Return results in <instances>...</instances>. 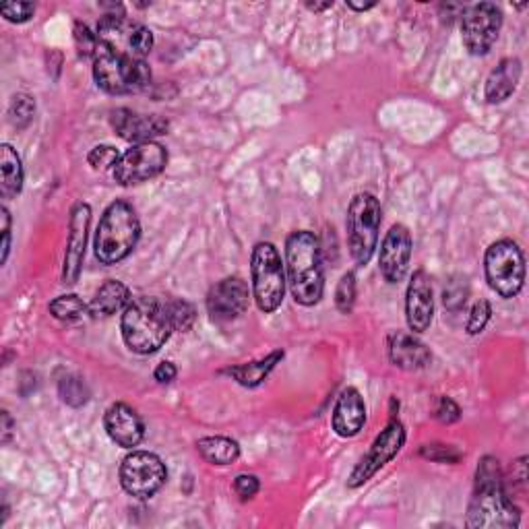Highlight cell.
I'll return each instance as SVG.
<instances>
[{
	"label": "cell",
	"instance_id": "d4e9b609",
	"mask_svg": "<svg viewBox=\"0 0 529 529\" xmlns=\"http://www.w3.org/2000/svg\"><path fill=\"white\" fill-rule=\"evenodd\" d=\"M23 164L19 153L9 145H0V195L3 199H15L23 191Z\"/></svg>",
	"mask_w": 529,
	"mask_h": 529
},
{
	"label": "cell",
	"instance_id": "ab89813d",
	"mask_svg": "<svg viewBox=\"0 0 529 529\" xmlns=\"http://www.w3.org/2000/svg\"><path fill=\"white\" fill-rule=\"evenodd\" d=\"M176 375H178V370H176L174 362H160L153 370V379L162 385L172 383L176 379Z\"/></svg>",
	"mask_w": 529,
	"mask_h": 529
},
{
	"label": "cell",
	"instance_id": "6da1fadb",
	"mask_svg": "<svg viewBox=\"0 0 529 529\" xmlns=\"http://www.w3.org/2000/svg\"><path fill=\"white\" fill-rule=\"evenodd\" d=\"M521 525V511L505 486L499 459L482 457L476 470L474 496L468 509V527L511 529Z\"/></svg>",
	"mask_w": 529,
	"mask_h": 529
},
{
	"label": "cell",
	"instance_id": "1f68e13d",
	"mask_svg": "<svg viewBox=\"0 0 529 529\" xmlns=\"http://www.w3.org/2000/svg\"><path fill=\"white\" fill-rule=\"evenodd\" d=\"M356 302V275L354 271L344 273L335 290V306L341 315H350Z\"/></svg>",
	"mask_w": 529,
	"mask_h": 529
},
{
	"label": "cell",
	"instance_id": "d590c367",
	"mask_svg": "<svg viewBox=\"0 0 529 529\" xmlns=\"http://www.w3.org/2000/svg\"><path fill=\"white\" fill-rule=\"evenodd\" d=\"M432 418L441 424H455L461 420V408L451 397L439 395L432 403Z\"/></svg>",
	"mask_w": 529,
	"mask_h": 529
},
{
	"label": "cell",
	"instance_id": "f1b7e54d",
	"mask_svg": "<svg viewBox=\"0 0 529 529\" xmlns=\"http://www.w3.org/2000/svg\"><path fill=\"white\" fill-rule=\"evenodd\" d=\"M36 116V100L27 93H17L9 104V122L17 131L27 129Z\"/></svg>",
	"mask_w": 529,
	"mask_h": 529
},
{
	"label": "cell",
	"instance_id": "74e56055",
	"mask_svg": "<svg viewBox=\"0 0 529 529\" xmlns=\"http://www.w3.org/2000/svg\"><path fill=\"white\" fill-rule=\"evenodd\" d=\"M36 13L34 3H3L0 5V15H3L9 23H27Z\"/></svg>",
	"mask_w": 529,
	"mask_h": 529
},
{
	"label": "cell",
	"instance_id": "603a6c76",
	"mask_svg": "<svg viewBox=\"0 0 529 529\" xmlns=\"http://www.w3.org/2000/svg\"><path fill=\"white\" fill-rule=\"evenodd\" d=\"M133 296L131 290L124 286L118 279H108L100 286V290L96 292V296L91 298L89 302V315L93 319H110L120 310L127 308L131 304Z\"/></svg>",
	"mask_w": 529,
	"mask_h": 529
},
{
	"label": "cell",
	"instance_id": "2e32d148",
	"mask_svg": "<svg viewBox=\"0 0 529 529\" xmlns=\"http://www.w3.org/2000/svg\"><path fill=\"white\" fill-rule=\"evenodd\" d=\"M412 248L414 240L410 230L403 224L391 226V230L385 234L381 253H379V269L389 284L403 282V277L408 275L410 261H412Z\"/></svg>",
	"mask_w": 529,
	"mask_h": 529
},
{
	"label": "cell",
	"instance_id": "9c48e42d",
	"mask_svg": "<svg viewBox=\"0 0 529 529\" xmlns=\"http://www.w3.org/2000/svg\"><path fill=\"white\" fill-rule=\"evenodd\" d=\"M120 486L137 501H149L158 494L166 480V463L149 451H133L120 463Z\"/></svg>",
	"mask_w": 529,
	"mask_h": 529
},
{
	"label": "cell",
	"instance_id": "d6a6232c",
	"mask_svg": "<svg viewBox=\"0 0 529 529\" xmlns=\"http://www.w3.org/2000/svg\"><path fill=\"white\" fill-rule=\"evenodd\" d=\"M120 160V153L114 145H96L87 153V164L93 170H114V166Z\"/></svg>",
	"mask_w": 529,
	"mask_h": 529
},
{
	"label": "cell",
	"instance_id": "4dcf8cb0",
	"mask_svg": "<svg viewBox=\"0 0 529 529\" xmlns=\"http://www.w3.org/2000/svg\"><path fill=\"white\" fill-rule=\"evenodd\" d=\"M470 298V286H468V279L461 277V275H453L443 292V302L445 306L451 310V313H459L461 308H465Z\"/></svg>",
	"mask_w": 529,
	"mask_h": 529
},
{
	"label": "cell",
	"instance_id": "83f0119b",
	"mask_svg": "<svg viewBox=\"0 0 529 529\" xmlns=\"http://www.w3.org/2000/svg\"><path fill=\"white\" fill-rule=\"evenodd\" d=\"M58 395L71 408H81L89 401V389L77 375H65L58 381Z\"/></svg>",
	"mask_w": 529,
	"mask_h": 529
},
{
	"label": "cell",
	"instance_id": "5b68a950",
	"mask_svg": "<svg viewBox=\"0 0 529 529\" xmlns=\"http://www.w3.org/2000/svg\"><path fill=\"white\" fill-rule=\"evenodd\" d=\"M93 79L110 96H129L151 85V69L145 60L120 56L98 42L93 54Z\"/></svg>",
	"mask_w": 529,
	"mask_h": 529
},
{
	"label": "cell",
	"instance_id": "d6986e66",
	"mask_svg": "<svg viewBox=\"0 0 529 529\" xmlns=\"http://www.w3.org/2000/svg\"><path fill=\"white\" fill-rule=\"evenodd\" d=\"M104 426L110 441L122 449H135L145 439V424L141 416L122 401L112 403L106 410Z\"/></svg>",
	"mask_w": 529,
	"mask_h": 529
},
{
	"label": "cell",
	"instance_id": "7a4b0ae2",
	"mask_svg": "<svg viewBox=\"0 0 529 529\" xmlns=\"http://www.w3.org/2000/svg\"><path fill=\"white\" fill-rule=\"evenodd\" d=\"M286 279L294 300L302 306H315L323 300L325 273L323 248L315 232L298 230L286 240Z\"/></svg>",
	"mask_w": 529,
	"mask_h": 529
},
{
	"label": "cell",
	"instance_id": "3957f363",
	"mask_svg": "<svg viewBox=\"0 0 529 529\" xmlns=\"http://www.w3.org/2000/svg\"><path fill=\"white\" fill-rule=\"evenodd\" d=\"M172 331L166 304L158 298H133L131 304L122 310L120 333L124 344L135 354L149 356L162 350Z\"/></svg>",
	"mask_w": 529,
	"mask_h": 529
},
{
	"label": "cell",
	"instance_id": "484cf974",
	"mask_svg": "<svg viewBox=\"0 0 529 529\" xmlns=\"http://www.w3.org/2000/svg\"><path fill=\"white\" fill-rule=\"evenodd\" d=\"M197 451L211 465H232L240 457V445L230 437H205L197 441Z\"/></svg>",
	"mask_w": 529,
	"mask_h": 529
},
{
	"label": "cell",
	"instance_id": "cb8c5ba5",
	"mask_svg": "<svg viewBox=\"0 0 529 529\" xmlns=\"http://www.w3.org/2000/svg\"><path fill=\"white\" fill-rule=\"evenodd\" d=\"M284 356L286 354L282 350H275V352L267 354L261 360L232 366L226 372L238 385H242L246 389H255V387H259V385H263L267 381V377L275 370V366L284 360Z\"/></svg>",
	"mask_w": 529,
	"mask_h": 529
},
{
	"label": "cell",
	"instance_id": "9a60e30c",
	"mask_svg": "<svg viewBox=\"0 0 529 529\" xmlns=\"http://www.w3.org/2000/svg\"><path fill=\"white\" fill-rule=\"evenodd\" d=\"M89 226H91V207L87 203H77L71 209L65 261H62V284L65 286H75L79 282L85 261Z\"/></svg>",
	"mask_w": 529,
	"mask_h": 529
},
{
	"label": "cell",
	"instance_id": "e575fe53",
	"mask_svg": "<svg viewBox=\"0 0 529 529\" xmlns=\"http://www.w3.org/2000/svg\"><path fill=\"white\" fill-rule=\"evenodd\" d=\"M73 40H75V46H77L79 56L93 58V54H96V50H98V36L91 34V29L85 23L75 21V25H73Z\"/></svg>",
	"mask_w": 529,
	"mask_h": 529
},
{
	"label": "cell",
	"instance_id": "ac0fdd59",
	"mask_svg": "<svg viewBox=\"0 0 529 529\" xmlns=\"http://www.w3.org/2000/svg\"><path fill=\"white\" fill-rule=\"evenodd\" d=\"M434 319V294L430 275L418 269L406 292V321L412 333H426Z\"/></svg>",
	"mask_w": 529,
	"mask_h": 529
},
{
	"label": "cell",
	"instance_id": "4fadbf2b",
	"mask_svg": "<svg viewBox=\"0 0 529 529\" xmlns=\"http://www.w3.org/2000/svg\"><path fill=\"white\" fill-rule=\"evenodd\" d=\"M406 439H408V434H406V428H403V424L397 418L389 420L385 430H381L375 443L370 445V449L364 453V457L356 463V468L352 470V474L348 478V486L356 490V488L364 486L372 476H377L387 463H391L399 455L403 445H406Z\"/></svg>",
	"mask_w": 529,
	"mask_h": 529
},
{
	"label": "cell",
	"instance_id": "836d02e7",
	"mask_svg": "<svg viewBox=\"0 0 529 529\" xmlns=\"http://www.w3.org/2000/svg\"><path fill=\"white\" fill-rule=\"evenodd\" d=\"M490 319H492V304L482 298V300L474 302L468 323H465V331H468V335H480L486 329V325L490 323Z\"/></svg>",
	"mask_w": 529,
	"mask_h": 529
},
{
	"label": "cell",
	"instance_id": "30bf717a",
	"mask_svg": "<svg viewBox=\"0 0 529 529\" xmlns=\"http://www.w3.org/2000/svg\"><path fill=\"white\" fill-rule=\"evenodd\" d=\"M96 36L108 50L137 60H145L153 48L151 29L122 15H104L98 23Z\"/></svg>",
	"mask_w": 529,
	"mask_h": 529
},
{
	"label": "cell",
	"instance_id": "f35d334b",
	"mask_svg": "<svg viewBox=\"0 0 529 529\" xmlns=\"http://www.w3.org/2000/svg\"><path fill=\"white\" fill-rule=\"evenodd\" d=\"M234 490H236V494L240 496L242 501H251V499H255V496L259 494L261 482L253 474H240L234 480Z\"/></svg>",
	"mask_w": 529,
	"mask_h": 529
},
{
	"label": "cell",
	"instance_id": "8fae6325",
	"mask_svg": "<svg viewBox=\"0 0 529 529\" xmlns=\"http://www.w3.org/2000/svg\"><path fill=\"white\" fill-rule=\"evenodd\" d=\"M168 166V149L162 143L147 141L120 153V160L112 170L120 186H135L160 176Z\"/></svg>",
	"mask_w": 529,
	"mask_h": 529
},
{
	"label": "cell",
	"instance_id": "5bb4252c",
	"mask_svg": "<svg viewBox=\"0 0 529 529\" xmlns=\"http://www.w3.org/2000/svg\"><path fill=\"white\" fill-rule=\"evenodd\" d=\"M251 304V290L242 277L232 275L217 282L207 294V310L215 323L240 319Z\"/></svg>",
	"mask_w": 529,
	"mask_h": 529
},
{
	"label": "cell",
	"instance_id": "7c38bea8",
	"mask_svg": "<svg viewBox=\"0 0 529 529\" xmlns=\"http://www.w3.org/2000/svg\"><path fill=\"white\" fill-rule=\"evenodd\" d=\"M503 27V11L492 3H480L463 9L461 40L472 56H486L499 40Z\"/></svg>",
	"mask_w": 529,
	"mask_h": 529
},
{
	"label": "cell",
	"instance_id": "ba28073f",
	"mask_svg": "<svg viewBox=\"0 0 529 529\" xmlns=\"http://www.w3.org/2000/svg\"><path fill=\"white\" fill-rule=\"evenodd\" d=\"M488 286L505 300L515 298L525 284V257L517 242L503 238L488 246L484 257Z\"/></svg>",
	"mask_w": 529,
	"mask_h": 529
},
{
	"label": "cell",
	"instance_id": "60d3db41",
	"mask_svg": "<svg viewBox=\"0 0 529 529\" xmlns=\"http://www.w3.org/2000/svg\"><path fill=\"white\" fill-rule=\"evenodd\" d=\"M0 418H3V445H7L13 437V418L9 416L7 410L0 414Z\"/></svg>",
	"mask_w": 529,
	"mask_h": 529
},
{
	"label": "cell",
	"instance_id": "52a82bcc",
	"mask_svg": "<svg viewBox=\"0 0 529 529\" xmlns=\"http://www.w3.org/2000/svg\"><path fill=\"white\" fill-rule=\"evenodd\" d=\"M381 222H383V209L379 199L370 193H358L352 199L346 217L350 255L356 265L360 267L368 265L372 255H375L379 246Z\"/></svg>",
	"mask_w": 529,
	"mask_h": 529
},
{
	"label": "cell",
	"instance_id": "e0dca14e",
	"mask_svg": "<svg viewBox=\"0 0 529 529\" xmlns=\"http://www.w3.org/2000/svg\"><path fill=\"white\" fill-rule=\"evenodd\" d=\"M112 129L118 133L120 139L137 143L153 141L155 137L168 135L170 120L160 114H137L129 108H118L110 116Z\"/></svg>",
	"mask_w": 529,
	"mask_h": 529
},
{
	"label": "cell",
	"instance_id": "ffe728a7",
	"mask_svg": "<svg viewBox=\"0 0 529 529\" xmlns=\"http://www.w3.org/2000/svg\"><path fill=\"white\" fill-rule=\"evenodd\" d=\"M333 430L341 439H352L366 424V403L356 387L341 391L333 408Z\"/></svg>",
	"mask_w": 529,
	"mask_h": 529
},
{
	"label": "cell",
	"instance_id": "f546056e",
	"mask_svg": "<svg viewBox=\"0 0 529 529\" xmlns=\"http://www.w3.org/2000/svg\"><path fill=\"white\" fill-rule=\"evenodd\" d=\"M166 315L174 331H189L197 319V310L186 300H166Z\"/></svg>",
	"mask_w": 529,
	"mask_h": 529
},
{
	"label": "cell",
	"instance_id": "44dd1931",
	"mask_svg": "<svg viewBox=\"0 0 529 529\" xmlns=\"http://www.w3.org/2000/svg\"><path fill=\"white\" fill-rule=\"evenodd\" d=\"M387 352L393 366L408 372L424 370L432 362L430 350L414 333H403V331L391 333L387 339Z\"/></svg>",
	"mask_w": 529,
	"mask_h": 529
},
{
	"label": "cell",
	"instance_id": "b9f144b4",
	"mask_svg": "<svg viewBox=\"0 0 529 529\" xmlns=\"http://www.w3.org/2000/svg\"><path fill=\"white\" fill-rule=\"evenodd\" d=\"M306 9L308 11H313V13H323V11H329V9H333V0H325V3H317V0H315V3H313V0H306Z\"/></svg>",
	"mask_w": 529,
	"mask_h": 529
},
{
	"label": "cell",
	"instance_id": "4316f807",
	"mask_svg": "<svg viewBox=\"0 0 529 529\" xmlns=\"http://www.w3.org/2000/svg\"><path fill=\"white\" fill-rule=\"evenodd\" d=\"M50 315L62 323H75L89 315L87 304L77 294H62L50 302Z\"/></svg>",
	"mask_w": 529,
	"mask_h": 529
},
{
	"label": "cell",
	"instance_id": "7402d4cb",
	"mask_svg": "<svg viewBox=\"0 0 529 529\" xmlns=\"http://www.w3.org/2000/svg\"><path fill=\"white\" fill-rule=\"evenodd\" d=\"M521 73L523 67L519 58H503L499 62V67H496L486 79V87H484L486 102L488 104L507 102L521 81Z\"/></svg>",
	"mask_w": 529,
	"mask_h": 529
},
{
	"label": "cell",
	"instance_id": "8992f818",
	"mask_svg": "<svg viewBox=\"0 0 529 529\" xmlns=\"http://www.w3.org/2000/svg\"><path fill=\"white\" fill-rule=\"evenodd\" d=\"M286 265L279 257V251L273 242H259L251 255V279H253V298L261 313L269 315L282 306L286 298Z\"/></svg>",
	"mask_w": 529,
	"mask_h": 529
},
{
	"label": "cell",
	"instance_id": "7bdbcfd3",
	"mask_svg": "<svg viewBox=\"0 0 529 529\" xmlns=\"http://www.w3.org/2000/svg\"><path fill=\"white\" fill-rule=\"evenodd\" d=\"M348 7H350L352 11H358V13H362V11H370V9H375V7H377V3H375V0H372V3H356V0H348Z\"/></svg>",
	"mask_w": 529,
	"mask_h": 529
},
{
	"label": "cell",
	"instance_id": "8d00e7d4",
	"mask_svg": "<svg viewBox=\"0 0 529 529\" xmlns=\"http://www.w3.org/2000/svg\"><path fill=\"white\" fill-rule=\"evenodd\" d=\"M420 455L424 459H430L434 463H459L463 453L455 449L453 445H443V443H432V445H422Z\"/></svg>",
	"mask_w": 529,
	"mask_h": 529
},
{
	"label": "cell",
	"instance_id": "277c9868",
	"mask_svg": "<svg viewBox=\"0 0 529 529\" xmlns=\"http://www.w3.org/2000/svg\"><path fill=\"white\" fill-rule=\"evenodd\" d=\"M141 238V222L129 201H114L106 207L93 240V251L102 265H116L127 259Z\"/></svg>",
	"mask_w": 529,
	"mask_h": 529
}]
</instances>
